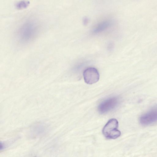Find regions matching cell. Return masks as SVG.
Instances as JSON below:
<instances>
[{
	"label": "cell",
	"instance_id": "obj_1",
	"mask_svg": "<svg viewBox=\"0 0 157 157\" xmlns=\"http://www.w3.org/2000/svg\"><path fill=\"white\" fill-rule=\"evenodd\" d=\"M40 31V25L36 20L28 19L17 27L15 36L18 43L26 45L34 40L39 35Z\"/></svg>",
	"mask_w": 157,
	"mask_h": 157
},
{
	"label": "cell",
	"instance_id": "obj_2",
	"mask_svg": "<svg viewBox=\"0 0 157 157\" xmlns=\"http://www.w3.org/2000/svg\"><path fill=\"white\" fill-rule=\"evenodd\" d=\"M118 122L117 119L112 118L109 120L102 129L104 136L108 139H115L121 135V132L117 129Z\"/></svg>",
	"mask_w": 157,
	"mask_h": 157
},
{
	"label": "cell",
	"instance_id": "obj_3",
	"mask_svg": "<svg viewBox=\"0 0 157 157\" xmlns=\"http://www.w3.org/2000/svg\"><path fill=\"white\" fill-rule=\"evenodd\" d=\"M140 123L146 126L157 121V105L151 107L147 112L142 114L140 117Z\"/></svg>",
	"mask_w": 157,
	"mask_h": 157
},
{
	"label": "cell",
	"instance_id": "obj_4",
	"mask_svg": "<svg viewBox=\"0 0 157 157\" xmlns=\"http://www.w3.org/2000/svg\"><path fill=\"white\" fill-rule=\"evenodd\" d=\"M118 99L116 97L108 98L102 101L98 107L101 114L106 113L115 108L118 103Z\"/></svg>",
	"mask_w": 157,
	"mask_h": 157
},
{
	"label": "cell",
	"instance_id": "obj_5",
	"mask_svg": "<svg viewBox=\"0 0 157 157\" xmlns=\"http://www.w3.org/2000/svg\"><path fill=\"white\" fill-rule=\"evenodd\" d=\"M83 76L85 82L89 84L96 83L99 79V72L94 67H89L86 69L83 72Z\"/></svg>",
	"mask_w": 157,
	"mask_h": 157
},
{
	"label": "cell",
	"instance_id": "obj_6",
	"mask_svg": "<svg viewBox=\"0 0 157 157\" xmlns=\"http://www.w3.org/2000/svg\"><path fill=\"white\" fill-rule=\"evenodd\" d=\"M29 5V2H21L18 3V4L17 5V7L19 8H22L26 7Z\"/></svg>",
	"mask_w": 157,
	"mask_h": 157
}]
</instances>
